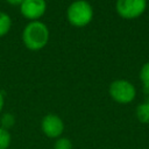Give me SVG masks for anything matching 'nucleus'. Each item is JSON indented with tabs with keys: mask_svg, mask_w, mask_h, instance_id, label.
Returning a JSON list of instances; mask_svg holds the SVG:
<instances>
[{
	"mask_svg": "<svg viewBox=\"0 0 149 149\" xmlns=\"http://www.w3.org/2000/svg\"><path fill=\"white\" fill-rule=\"evenodd\" d=\"M22 38L28 49L40 50L44 48L49 41V30L43 22L31 21L24 27Z\"/></svg>",
	"mask_w": 149,
	"mask_h": 149,
	"instance_id": "1",
	"label": "nucleus"
},
{
	"mask_svg": "<svg viewBox=\"0 0 149 149\" xmlns=\"http://www.w3.org/2000/svg\"><path fill=\"white\" fill-rule=\"evenodd\" d=\"M93 17V9L85 0H77L68 8V20L76 27H84Z\"/></svg>",
	"mask_w": 149,
	"mask_h": 149,
	"instance_id": "2",
	"label": "nucleus"
},
{
	"mask_svg": "<svg viewBox=\"0 0 149 149\" xmlns=\"http://www.w3.org/2000/svg\"><path fill=\"white\" fill-rule=\"evenodd\" d=\"M109 94L116 102L128 104L134 100L136 95V90L134 85L128 80L118 79L109 85Z\"/></svg>",
	"mask_w": 149,
	"mask_h": 149,
	"instance_id": "3",
	"label": "nucleus"
},
{
	"mask_svg": "<svg viewBox=\"0 0 149 149\" xmlns=\"http://www.w3.org/2000/svg\"><path fill=\"white\" fill-rule=\"evenodd\" d=\"M147 7V0H118L116 12L125 19L140 16Z\"/></svg>",
	"mask_w": 149,
	"mask_h": 149,
	"instance_id": "4",
	"label": "nucleus"
},
{
	"mask_svg": "<svg viewBox=\"0 0 149 149\" xmlns=\"http://www.w3.org/2000/svg\"><path fill=\"white\" fill-rule=\"evenodd\" d=\"M20 9L24 17L35 21L44 14L47 2L45 0H23L20 5Z\"/></svg>",
	"mask_w": 149,
	"mask_h": 149,
	"instance_id": "5",
	"label": "nucleus"
},
{
	"mask_svg": "<svg viewBox=\"0 0 149 149\" xmlns=\"http://www.w3.org/2000/svg\"><path fill=\"white\" fill-rule=\"evenodd\" d=\"M42 130L43 133L51 139L59 137L64 130V123L62 119L55 114H48L42 120Z\"/></svg>",
	"mask_w": 149,
	"mask_h": 149,
	"instance_id": "6",
	"label": "nucleus"
},
{
	"mask_svg": "<svg viewBox=\"0 0 149 149\" xmlns=\"http://www.w3.org/2000/svg\"><path fill=\"white\" fill-rule=\"evenodd\" d=\"M136 118L142 123H149V102L140 104L136 108Z\"/></svg>",
	"mask_w": 149,
	"mask_h": 149,
	"instance_id": "7",
	"label": "nucleus"
},
{
	"mask_svg": "<svg viewBox=\"0 0 149 149\" xmlns=\"http://www.w3.org/2000/svg\"><path fill=\"white\" fill-rule=\"evenodd\" d=\"M10 26H12V21L9 15L3 12H0V37L9 31Z\"/></svg>",
	"mask_w": 149,
	"mask_h": 149,
	"instance_id": "8",
	"label": "nucleus"
},
{
	"mask_svg": "<svg viewBox=\"0 0 149 149\" xmlns=\"http://www.w3.org/2000/svg\"><path fill=\"white\" fill-rule=\"evenodd\" d=\"M140 79L143 84L144 93H149V62L146 63L140 71Z\"/></svg>",
	"mask_w": 149,
	"mask_h": 149,
	"instance_id": "9",
	"label": "nucleus"
},
{
	"mask_svg": "<svg viewBox=\"0 0 149 149\" xmlns=\"http://www.w3.org/2000/svg\"><path fill=\"white\" fill-rule=\"evenodd\" d=\"M10 143V135L7 129L0 127V149H7Z\"/></svg>",
	"mask_w": 149,
	"mask_h": 149,
	"instance_id": "10",
	"label": "nucleus"
},
{
	"mask_svg": "<svg viewBox=\"0 0 149 149\" xmlns=\"http://www.w3.org/2000/svg\"><path fill=\"white\" fill-rule=\"evenodd\" d=\"M54 149H72V143L66 137H61L55 142Z\"/></svg>",
	"mask_w": 149,
	"mask_h": 149,
	"instance_id": "11",
	"label": "nucleus"
},
{
	"mask_svg": "<svg viewBox=\"0 0 149 149\" xmlns=\"http://www.w3.org/2000/svg\"><path fill=\"white\" fill-rule=\"evenodd\" d=\"M15 122V119L12 114H5L1 119V125H2V128L3 129H8L10 128Z\"/></svg>",
	"mask_w": 149,
	"mask_h": 149,
	"instance_id": "12",
	"label": "nucleus"
},
{
	"mask_svg": "<svg viewBox=\"0 0 149 149\" xmlns=\"http://www.w3.org/2000/svg\"><path fill=\"white\" fill-rule=\"evenodd\" d=\"M8 3H10V5H21V2L23 1V0H6Z\"/></svg>",
	"mask_w": 149,
	"mask_h": 149,
	"instance_id": "13",
	"label": "nucleus"
},
{
	"mask_svg": "<svg viewBox=\"0 0 149 149\" xmlns=\"http://www.w3.org/2000/svg\"><path fill=\"white\" fill-rule=\"evenodd\" d=\"M2 107H3V95H2V93L0 92V112H1Z\"/></svg>",
	"mask_w": 149,
	"mask_h": 149,
	"instance_id": "14",
	"label": "nucleus"
},
{
	"mask_svg": "<svg viewBox=\"0 0 149 149\" xmlns=\"http://www.w3.org/2000/svg\"><path fill=\"white\" fill-rule=\"evenodd\" d=\"M147 101H148V102H149V98H148V100H147Z\"/></svg>",
	"mask_w": 149,
	"mask_h": 149,
	"instance_id": "15",
	"label": "nucleus"
}]
</instances>
